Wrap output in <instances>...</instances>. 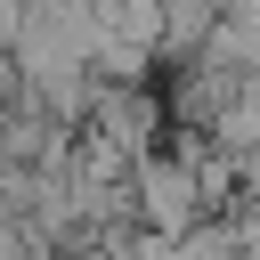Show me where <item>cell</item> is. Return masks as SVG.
Instances as JSON below:
<instances>
[{
	"instance_id": "2",
	"label": "cell",
	"mask_w": 260,
	"mask_h": 260,
	"mask_svg": "<svg viewBox=\"0 0 260 260\" xmlns=\"http://www.w3.org/2000/svg\"><path fill=\"white\" fill-rule=\"evenodd\" d=\"M81 130L114 138V146L138 162V154H154V146H162V130H171V106H162L146 81H98V98H89V122H81Z\"/></svg>"
},
{
	"instance_id": "3",
	"label": "cell",
	"mask_w": 260,
	"mask_h": 260,
	"mask_svg": "<svg viewBox=\"0 0 260 260\" xmlns=\"http://www.w3.org/2000/svg\"><path fill=\"white\" fill-rule=\"evenodd\" d=\"M236 89H244L236 73H219V65H203V57H179V65H171V98H162V106H171V130H211V122L236 106Z\"/></svg>"
},
{
	"instance_id": "1",
	"label": "cell",
	"mask_w": 260,
	"mask_h": 260,
	"mask_svg": "<svg viewBox=\"0 0 260 260\" xmlns=\"http://www.w3.org/2000/svg\"><path fill=\"white\" fill-rule=\"evenodd\" d=\"M130 187H138V228H154V236H187V228H203V219H211L203 171H195L179 146H154V154H138Z\"/></svg>"
},
{
	"instance_id": "6",
	"label": "cell",
	"mask_w": 260,
	"mask_h": 260,
	"mask_svg": "<svg viewBox=\"0 0 260 260\" xmlns=\"http://www.w3.org/2000/svg\"><path fill=\"white\" fill-rule=\"evenodd\" d=\"M219 16H236V24H252V32H260V0H228Z\"/></svg>"
},
{
	"instance_id": "4",
	"label": "cell",
	"mask_w": 260,
	"mask_h": 260,
	"mask_svg": "<svg viewBox=\"0 0 260 260\" xmlns=\"http://www.w3.org/2000/svg\"><path fill=\"white\" fill-rule=\"evenodd\" d=\"M195 57L244 81V73H260V32H252V24H236V16H219V24L203 32V49H195Z\"/></svg>"
},
{
	"instance_id": "5",
	"label": "cell",
	"mask_w": 260,
	"mask_h": 260,
	"mask_svg": "<svg viewBox=\"0 0 260 260\" xmlns=\"http://www.w3.org/2000/svg\"><path fill=\"white\" fill-rule=\"evenodd\" d=\"M211 138L244 162V154H260V73H244V89H236V106L211 122Z\"/></svg>"
},
{
	"instance_id": "7",
	"label": "cell",
	"mask_w": 260,
	"mask_h": 260,
	"mask_svg": "<svg viewBox=\"0 0 260 260\" xmlns=\"http://www.w3.org/2000/svg\"><path fill=\"white\" fill-rule=\"evenodd\" d=\"M244 203H260V154H244Z\"/></svg>"
}]
</instances>
